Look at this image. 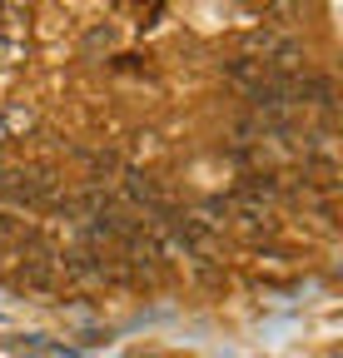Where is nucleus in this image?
<instances>
[{"label":"nucleus","mask_w":343,"mask_h":358,"mask_svg":"<svg viewBox=\"0 0 343 358\" xmlns=\"http://www.w3.org/2000/svg\"><path fill=\"white\" fill-rule=\"evenodd\" d=\"M0 60H6V65L25 60V35H0Z\"/></svg>","instance_id":"nucleus-1"}]
</instances>
